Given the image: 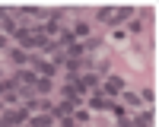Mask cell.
<instances>
[{"label":"cell","mask_w":159,"mask_h":127,"mask_svg":"<svg viewBox=\"0 0 159 127\" xmlns=\"http://www.w3.org/2000/svg\"><path fill=\"white\" fill-rule=\"evenodd\" d=\"M76 86H80V92H83V89H96V86H99V76H96V73H83V76L76 80Z\"/></svg>","instance_id":"obj_1"},{"label":"cell","mask_w":159,"mask_h":127,"mask_svg":"<svg viewBox=\"0 0 159 127\" xmlns=\"http://www.w3.org/2000/svg\"><path fill=\"white\" fill-rule=\"evenodd\" d=\"M51 114H54V118H70V114H73V102H61V105H54Z\"/></svg>","instance_id":"obj_2"},{"label":"cell","mask_w":159,"mask_h":127,"mask_svg":"<svg viewBox=\"0 0 159 127\" xmlns=\"http://www.w3.org/2000/svg\"><path fill=\"white\" fill-rule=\"evenodd\" d=\"M121 89H124V80H121V76H108V80H105V92H121Z\"/></svg>","instance_id":"obj_3"},{"label":"cell","mask_w":159,"mask_h":127,"mask_svg":"<svg viewBox=\"0 0 159 127\" xmlns=\"http://www.w3.org/2000/svg\"><path fill=\"white\" fill-rule=\"evenodd\" d=\"M134 127H153V114L147 111V114H137L134 118Z\"/></svg>","instance_id":"obj_4"},{"label":"cell","mask_w":159,"mask_h":127,"mask_svg":"<svg viewBox=\"0 0 159 127\" xmlns=\"http://www.w3.org/2000/svg\"><path fill=\"white\" fill-rule=\"evenodd\" d=\"M51 118H54V114H42V118H32V121H29V127H51Z\"/></svg>","instance_id":"obj_5"},{"label":"cell","mask_w":159,"mask_h":127,"mask_svg":"<svg viewBox=\"0 0 159 127\" xmlns=\"http://www.w3.org/2000/svg\"><path fill=\"white\" fill-rule=\"evenodd\" d=\"M13 60L16 64H32V54H25V51L19 48V51H13Z\"/></svg>","instance_id":"obj_6"},{"label":"cell","mask_w":159,"mask_h":127,"mask_svg":"<svg viewBox=\"0 0 159 127\" xmlns=\"http://www.w3.org/2000/svg\"><path fill=\"white\" fill-rule=\"evenodd\" d=\"M70 35H73V38H86V35H89V25H86V22H76V29H73Z\"/></svg>","instance_id":"obj_7"},{"label":"cell","mask_w":159,"mask_h":127,"mask_svg":"<svg viewBox=\"0 0 159 127\" xmlns=\"http://www.w3.org/2000/svg\"><path fill=\"white\" fill-rule=\"evenodd\" d=\"M124 105H140V95H134V92H127V95H124Z\"/></svg>","instance_id":"obj_8"},{"label":"cell","mask_w":159,"mask_h":127,"mask_svg":"<svg viewBox=\"0 0 159 127\" xmlns=\"http://www.w3.org/2000/svg\"><path fill=\"white\" fill-rule=\"evenodd\" d=\"M127 32H134V35H137V32H143V22H140V19H134V22L127 25Z\"/></svg>","instance_id":"obj_9"},{"label":"cell","mask_w":159,"mask_h":127,"mask_svg":"<svg viewBox=\"0 0 159 127\" xmlns=\"http://www.w3.org/2000/svg\"><path fill=\"white\" fill-rule=\"evenodd\" d=\"M140 99H143V102H156V92H153V89H147V92H143Z\"/></svg>","instance_id":"obj_10"},{"label":"cell","mask_w":159,"mask_h":127,"mask_svg":"<svg viewBox=\"0 0 159 127\" xmlns=\"http://www.w3.org/2000/svg\"><path fill=\"white\" fill-rule=\"evenodd\" d=\"M0 127H13V124H7V121H0Z\"/></svg>","instance_id":"obj_11"},{"label":"cell","mask_w":159,"mask_h":127,"mask_svg":"<svg viewBox=\"0 0 159 127\" xmlns=\"http://www.w3.org/2000/svg\"><path fill=\"white\" fill-rule=\"evenodd\" d=\"M0 114H3V105H0Z\"/></svg>","instance_id":"obj_12"}]
</instances>
